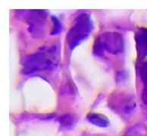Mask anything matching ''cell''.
<instances>
[{
  "instance_id": "obj_1",
  "label": "cell",
  "mask_w": 147,
  "mask_h": 136,
  "mask_svg": "<svg viewBox=\"0 0 147 136\" xmlns=\"http://www.w3.org/2000/svg\"><path fill=\"white\" fill-rule=\"evenodd\" d=\"M59 52L55 46L46 47L27 58L24 64V73L51 70L58 65Z\"/></svg>"
},
{
  "instance_id": "obj_2",
  "label": "cell",
  "mask_w": 147,
  "mask_h": 136,
  "mask_svg": "<svg viewBox=\"0 0 147 136\" xmlns=\"http://www.w3.org/2000/svg\"><path fill=\"white\" fill-rule=\"evenodd\" d=\"M92 22L89 15L82 14L78 16L67 36L70 48L74 49L85 40L92 31Z\"/></svg>"
},
{
  "instance_id": "obj_3",
  "label": "cell",
  "mask_w": 147,
  "mask_h": 136,
  "mask_svg": "<svg viewBox=\"0 0 147 136\" xmlns=\"http://www.w3.org/2000/svg\"><path fill=\"white\" fill-rule=\"evenodd\" d=\"M124 49V43L121 35L115 32H108L97 38L94 44V51L97 54H102L107 52L117 54Z\"/></svg>"
},
{
  "instance_id": "obj_4",
  "label": "cell",
  "mask_w": 147,
  "mask_h": 136,
  "mask_svg": "<svg viewBox=\"0 0 147 136\" xmlns=\"http://www.w3.org/2000/svg\"><path fill=\"white\" fill-rule=\"evenodd\" d=\"M137 50L139 58L147 56V29L140 28L136 34Z\"/></svg>"
},
{
  "instance_id": "obj_5",
  "label": "cell",
  "mask_w": 147,
  "mask_h": 136,
  "mask_svg": "<svg viewBox=\"0 0 147 136\" xmlns=\"http://www.w3.org/2000/svg\"><path fill=\"white\" fill-rule=\"evenodd\" d=\"M87 119L90 122L99 127H107L109 126V119L102 114L94 113H89L87 115Z\"/></svg>"
},
{
  "instance_id": "obj_6",
  "label": "cell",
  "mask_w": 147,
  "mask_h": 136,
  "mask_svg": "<svg viewBox=\"0 0 147 136\" xmlns=\"http://www.w3.org/2000/svg\"><path fill=\"white\" fill-rule=\"evenodd\" d=\"M141 78L143 79V84H144V88H143V99L145 103L147 104V63H145L141 67L140 70Z\"/></svg>"
}]
</instances>
